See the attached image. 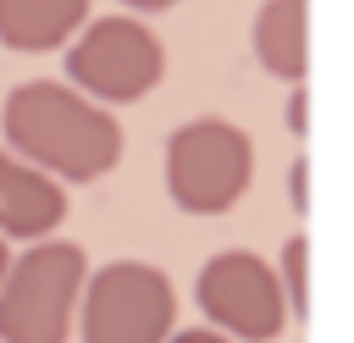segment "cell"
Segmentation results:
<instances>
[{"mask_svg": "<svg viewBox=\"0 0 354 343\" xmlns=\"http://www.w3.org/2000/svg\"><path fill=\"white\" fill-rule=\"evenodd\" d=\"M6 149L50 172L55 183H94L122 160V122L111 105L77 94L72 83L28 77L0 105Z\"/></svg>", "mask_w": 354, "mask_h": 343, "instance_id": "1", "label": "cell"}, {"mask_svg": "<svg viewBox=\"0 0 354 343\" xmlns=\"http://www.w3.org/2000/svg\"><path fill=\"white\" fill-rule=\"evenodd\" d=\"M88 254L66 238H33L0 277V343H66Z\"/></svg>", "mask_w": 354, "mask_h": 343, "instance_id": "2", "label": "cell"}, {"mask_svg": "<svg viewBox=\"0 0 354 343\" xmlns=\"http://www.w3.org/2000/svg\"><path fill=\"white\" fill-rule=\"evenodd\" d=\"M66 83L100 105H133L160 89L166 44L144 17H88L66 44Z\"/></svg>", "mask_w": 354, "mask_h": 343, "instance_id": "3", "label": "cell"}, {"mask_svg": "<svg viewBox=\"0 0 354 343\" xmlns=\"http://www.w3.org/2000/svg\"><path fill=\"white\" fill-rule=\"evenodd\" d=\"M254 183V144L227 116H194L166 138V194L188 216L232 210Z\"/></svg>", "mask_w": 354, "mask_h": 343, "instance_id": "4", "label": "cell"}, {"mask_svg": "<svg viewBox=\"0 0 354 343\" xmlns=\"http://www.w3.org/2000/svg\"><path fill=\"white\" fill-rule=\"evenodd\" d=\"M72 321L83 343H166L177 326L171 277L149 260H111L83 277Z\"/></svg>", "mask_w": 354, "mask_h": 343, "instance_id": "5", "label": "cell"}, {"mask_svg": "<svg viewBox=\"0 0 354 343\" xmlns=\"http://www.w3.org/2000/svg\"><path fill=\"white\" fill-rule=\"evenodd\" d=\"M199 310L216 332H227L232 343H277L288 315L282 282L277 271L254 254V249H221L199 266Z\"/></svg>", "mask_w": 354, "mask_h": 343, "instance_id": "6", "label": "cell"}, {"mask_svg": "<svg viewBox=\"0 0 354 343\" xmlns=\"http://www.w3.org/2000/svg\"><path fill=\"white\" fill-rule=\"evenodd\" d=\"M66 221V188L33 160L0 149V238H50Z\"/></svg>", "mask_w": 354, "mask_h": 343, "instance_id": "7", "label": "cell"}, {"mask_svg": "<svg viewBox=\"0 0 354 343\" xmlns=\"http://www.w3.org/2000/svg\"><path fill=\"white\" fill-rule=\"evenodd\" d=\"M249 50L260 72L282 83H304L310 72V0H260L249 22Z\"/></svg>", "mask_w": 354, "mask_h": 343, "instance_id": "8", "label": "cell"}, {"mask_svg": "<svg viewBox=\"0 0 354 343\" xmlns=\"http://www.w3.org/2000/svg\"><path fill=\"white\" fill-rule=\"evenodd\" d=\"M88 17L94 0H0V44L17 55H44L61 50Z\"/></svg>", "mask_w": 354, "mask_h": 343, "instance_id": "9", "label": "cell"}, {"mask_svg": "<svg viewBox=\"0 0 354 343\" xmlns=\"http://www.w3.org/2000/svg\"><path fill=\"white\" fill-rule=\"evenodd\" d=\"M304 254H310V238L304 232H293L288 243H282V266H271L277 271V282H282V299H288V315L299 321V315H310V277H304Z\"/></svg>", "mask_w": 354, "mask_h": 343, "instance_id": "10", "label": "cell"}, {"mask_svg": "<svg viewBox=\"0 0 354 343\" xmlns=\"http://www.w3.org/2000/svg\"><path fill=\"white\" fill-rule=\"evenodd\" d=\"M304 177H310V172H304V160H293V172H288V205H293L299 216L310 210V194H304L310 183H304Z\"/></svg>", "mask_w": 354, "mask_h": 343, "instance_id": "11", "label": "cell"}, {"mask_svg": "<svg viewBox=\"0 0 354 343\" xmlns=\"http://www.w3.org/2000/svg\"><path fill=\"white\" fill-rule=\"evenodd\" d=\"M166 343H232V337H227V332H216V326H188V332H177V326H171V337H166Z\"/></svg>", "mask_w": 354, "mask_h": 343, "instance_id": "12", "label": "cell"}, {"mask_svg": "<svg viewBox=\"0 0 354 343\" xmlns=\"http://www.w3.org/2000/svg\"><path fill=\"white\" fill-rule=\"evenodd\" d=\"M304 83H293V94H288V127H293V138H304Z\"/></svg>", "mask_w": 354, "mask_h": 343, "instance_id": "13", "label": "cell"}, {"mask_svg": "<svg viewBox=\"0 0 354 343\" xmlns=\"http://www.w3.org/2000/svg\"><path fill=\"white\" fill-rule=\"evenodd\" d=\"M122 11H133V17H155V11H171L177 0H116Z\"/></svg>", "mask_w": 354, "mask_h": 343, "instance_id": "14", "label": "cell"}, {"mask_svg": "<svg viewBox=\"0 0 354 343\" xmlns=\"http://www.w3.org/2000/svg\"><path fill=\"white\" fill-rule=\"evenodd\" d=\"M6 260H11V243L0 238V277H6Z\"/></svg>", "mask_w": 354, "mask_h": 343, "instance_id": "15", "label": "cell"}]
</instances>
